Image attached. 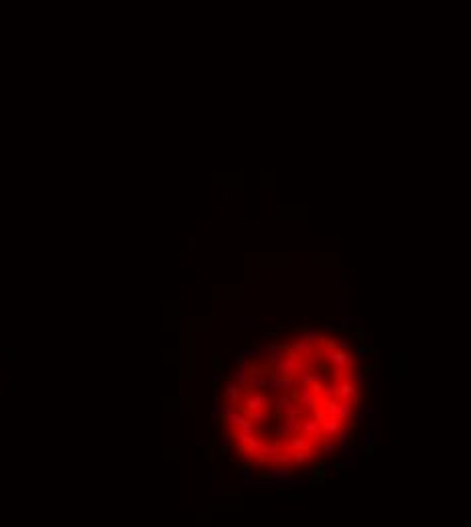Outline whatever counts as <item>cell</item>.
Returning a JSON list of instances; mask_svg holds the SVG:
<instances>
[{"label": "cell", "mask_w": 471, "mask_h": 527, "mask_svg": "<svg viewBox=\"0 0 471 527\" xmlns=\"http://www.w3.org/2000/svg\"><path fill=\"white\" fill-rule=\"evenodd\" d=\"M315 347L317 341L311 351L296 343L262 353L228 387V436L242 456L268 470L290 472L327 448L337 440V412L352 410L337 404L343 391L335 373L317 363Z\"/></svg>", "instance_id": "obj_1"}]
</instances>
